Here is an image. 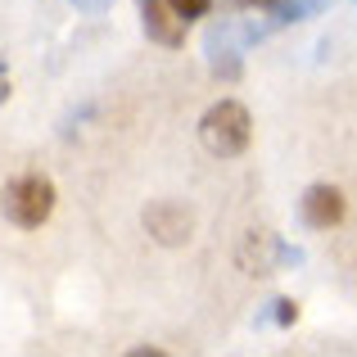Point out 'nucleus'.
Listing matches in <instances>:
<instances>
[{
  "label": "nucleus",
  "mask_w": 357,
  "mask_h": 357,
  "mask_svg": "<svg viewBox=\"0 0 357 357\" xmlns=\"http://www.w3.org/2000/svg\"><path fill=\"white\" fill-rule=\"evenodd\" d=\"M199 136H204V149H208V154H218V158L244 154V145H249V136H253L249 109L236 105V100L213 105L208 114H204V122H199Z\"/></svg>",
  "instance_id": "nucleus-1"
},
{
  "label": "nucleus",
  "mask_w": 357,
  "mask_h": 357,
  "mask_svg": "<svg viewBox=\"0 0 357 357\" xmlns=\"http://www.w3.org/2000/svg\"><path fill=\"white\" fill-rule=\"evenodd\" d=\"M5 218L23 231H36L45 218L54 213V185L45 176H18V181L5 185V199H0Z\"/></svg>",
  "instance_id": "nucleus-2"
},
{
  "label": "nucleus",
  "mask_w": 357,
  "mask_h": 357,
  "mask_svg": "<svg viewBox=\"0 0 357 357\" xmlns=\"http://www.w3.org/2000/svg\"><path fill=\"white\" fill-rule=\"evenodd\" d=\"M145 227H149V236H154V240L181 244V240H190V231H195V213L185 208V204L158 199V204H149V208H145Z\"/></svg>",
  "instance_id": "nucleus-3"
},
{
  "label": "nucleus",
  "mask_w": 357,
  "mask_h": 357,
  "mask_svg": "<svg viewBox=\"0 0 357 357\" xmlns=\"http://www.w3.org/2000/svg\"><path fill=\"white\" fill-rule=\"evenodd\" d=\"M140 14H145V32L154 36L158 45H181L185 41V18L176 14L167 0H140Z\"/></svg>",
  "instance_id": "nucleus-4"
},
{
  "label": "nucleus",
  "mask_w": 357,
  "mask_h": 357,
  "mask_svg": "<svg viewBox=\"0 0 357 357\" xmlns=\"http://www.w3.org/2000/svg\"><path fill=\"white\" fill-rule=\"evenodd\" d=\"M344 218V195L335 185H312L303 195V222L307 227H335Z\"/></svg>",
  "instance_id": "nucleus-5"
},
{
  "label": "nucleus",
  "mask_w": 357,
  "mask_h": 357,
  "mask_svg": "<svg viewBox=\"0 0 357 357\" xmlns=\"http://www.w3.org/2000/svg\"><path fill=\"white\" fill-rule=\"evenodd\" d=\"M167 5L176 9V14L185 18V23H195V18H204L213 9V0H167Z\"/></svg>",
  "instance_id": "nucleus-6"
},
{
  "label": "nucleus",
  "mask_w": 357,
  "mask_h": 357,
  "mask_svg": "<svg viewBox=\"0 0 357 357\" xmlns=\"http://www.w3.org/2000/svg\"><path fill=\"white\" fill-rule=\"evenodd\" d=\"M240 5H280V0H240Z\"/></svg>",
  "instance_id": "nucleus-7"
}]
</instances>
